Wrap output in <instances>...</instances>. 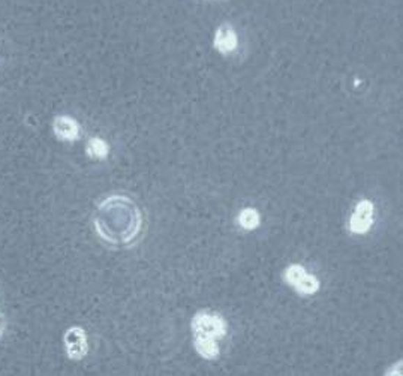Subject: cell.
I'll use <instances>...</instances> for the list:
<instances>
[{
  "instance_id": "cell-9",
  "label": "cell",
  "mask_w": 403,
  "mask_h": 376,
  "mask_svg": "<svg viewBox=\"0 0 403 376\" xmlns=\"http://www.w3.org/2000/svg\"><path fill=\"white\" fill-rule=\"evenodd\" d=\"M259 222H261V217L255 209H245V210H241L238 214L240 226L248 231L257 230L259 226Z\"/></svg>"
},
{
  "instance_id": "cell-1",
  "label": "cell",
  "mask_w": 403,
  "mask_h": 376,
  "mask_svg": "<svg viewBox=\"0 0 403 376\" xmlns=\"http://www.w3.org/2000/svg\"><path fill=\"white\" fill-rule=\"evenodd\" d=\"M93 224L100 239L116 246H126L138 237L143 216L130 198L113 195L98 205Z\"/></svg>"
},
{
  "instance_id": "cell-2",
  "label": "cell",
  "mask_w": 403,
  "mask_h": 376,
  "mask_svg": "<svg viewBox=\"0 0 403 376\" xmlns=\"http://www.w3.org/2000/svg\"><path fill=\"white\" fill-rule=\"evenodd\" d=\"M228 330V324L218 313H208L201 311L195 313L192 318V331L195 338H206L220 340L225 338Z\"/></svg>"
},
{
  "instance_id": "cell-5",
  "label": "cell",
  "mask_w": 403,
  "mask_h": 376,
  "mask_svg": "<svg viewBox=\"0 0 403 376\" xmlns=\"http://www.w3.org/2000/svg\"><path fill=\"white\" fill-rule=\"evenodd\" d=\"M238 45V38L231 24H220L215 33V48L222 54L234 53Z\"/></svg>"
},
{
  "instance_id": "cell-4",
  "label": "cell",
  "mask_w": 403,
  "mask_h": 376,
  "mask_svg": "<svg viewBox=\"0 0 403 376\" xmlns=\"http://www.w3.org/2000/svg\"><path fill=\"white\" fill-rule=\"evenodd\" d=\"M65 346L66 354L70 360H82L86 357L89 345L87 336L82 327H70L65 333Z\"/></svg>"
},
{
  "instance_id": "cell-10",
  "label": "cell",
  "mask_w": 403,
  "mask_h": 376,
  "mask_svg": "<svg viewBox=\"0 0 403 376\" xmlns=\"http://www.w3.org/2000/svg\"><path fill=\"white\" fill-rule=\"evenodd\" d=\"M87 155L90 157H95V159H105V156L108 155L107 143L100 140V138H92L87 144Z\"/></svg>"
},
{
  "instance_id": "cell-6",
  "label": "cell",
  "mask_w": 403,
  "mask_h": 376,
  "mask_svg": "<svg viewBox=\"0 0 403 376\" xmlns=\"http://www.w3.org/2000/svg\"><path fill=\"white\" fill-rule=\"evenodd\" d=\"M53 131L57 138L63 141H75L79 136V126L78 123L68 116H60L54 118Z\"/></svg>"
},
{
  "instance_id": "cell-3",
  "label": "cell",
  "mask_w": 403,
  "mask_h": 376,
  "mask_svg": "<svg viewBox=\"0 0 403 376\" xmlns=\"http://www.w3.org/2000/svg\"><path fill=\"white\" fill-rule=\"evenodd\" d=\"M372 222H374V204L369 200H361L352 212L349 230L354 234H366L370 230Z\"/></svg>"
},
{
  "instance_id": "cell-8",
  "label": "cell",
  "mask_w": 403,
  "mask_h": 376,
  "mask_svg": "<svg viewBox=\"0 0 403 376\" xmlns=\"http://www.w3.org/2000/svg\"><path fill=\"white\" fill-rule=\"evenodd\" d=\"M294 288L297 292L303 294V295H312L315 294L319 290V281L315 278L314 274H309L305 273L301 278L297 281V283L294 285Z\"/></svg>"
},
{
  "instance_id": "cell-7",
  "label": "cell",
  "mask_w": 403,
  "mask_h": 376,
  "mask_svg": "<svg viewBox=\"0 0 403 376\" xmlns=\"http://www.w3.org/2000/svg\"><path fill=\"white\" fill-rule=\"evenodd\" d=\"M197 352L206 360H216L219 357V346L215 339L194 338Z\"/></svg>"
}]
</instances>
